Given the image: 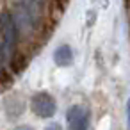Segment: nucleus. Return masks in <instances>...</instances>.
Wrapping results in <instances>:
<instances>
[{"instance_id": "nucleus-3", "label": "nucleus", "mask_w": 130, "mask_h": 130, "mask_svg": "<svg viewBox=\"0 0 130 130\" xmlns=\"http://www.w3.org/2000/svg\"><path fill=\"white\" fill-rule=\"evenodd\" d=\"M14 48V27H13V20L7 13L2 14V57L6 61V57L13 52Z\"/></svg>"}, {"instance_id": "nucleus-1", "label": "nucleus", "mask_w": 130, "mask_h": 130, "mask_svg": "<svg viewBox=\"0 0 130 130\" xmlns=\"http://www.w3.org/2000/svg\"><path fill=\"white\" fill-rule=\"evenodd\" d=\"M30 109L36 116L39 118H52L55 114V100L48 94V93H38L32 96V102H30Z\"/></svg>"}, {"instance_id": "nucleus-2", "label": "nucleus", "mask_w": 130, "mask_h": 130, "mask_svg": "<svg viewBox=\"0 0 130 130\" xmlns=\"http://www.w3.org/2000/svg\"><path fill=\"white\" fill-rule=\"evenodd\" d=\"M66 121L70 130H87L89 128V112L82 105H73L66 112Z\"/></svg>"}, {"instance_id": "nucleus-6", "label": "nucleus", "mask_w": 130, "mask_h": 130, "mask_svg": "<svg viewBox=\"0 0 130 130\" xmlns=\"http://www.w3.org/2000/svg\"><path fill=\"white\" fill-rule=\"evenodd\" d=\"M126 118H128V130H130V100H128V105H126Z\"/></svg>"}, {"instance_id": "nucleus-7", "label": "nucleus", "mask_w": 130, "mask_h": 130, "mask_svg": "<svg viewBox=\"0 0 130 130\" xmlns=\"http://www.w3.org/2000/svg\"><path fill=\"white\" fill-rule=\"evenodd\" d=\"M18 130H34V128H30V126H22V128H18Z\"/></svg>"}, {"instance_id": "nucleus-5", "label": "nucleus", "mask_w": 130, "mask_h": 130, "mask_svg": "<svg viewBox=\"0 0 130 130\" xmlns=\"http://www.w3.org/2000/svg\"><path fill=\"white\" fill-rule=\"evenodd\" d=\"M93 4H98V6H102V7H107L109 6V0H91Z\"/></svg>"}, {"instance_id": "nucleus-4", "label": "nucleus", "mask_w": 130, "mask_h": 130, "mask_svg": "<svg viewBox=\"0 0 130 130\" xmlns=\"http://www.w3.org/2000/svg\"><path fill=\"white\" fill-rule=\"evenodd\" d=\"M54 62H55L57 66H61V68L70 66V64L73 62V50H71V46H70V45H61V46H57L55 52H54Z\"/></svg>"}]
</instances>
